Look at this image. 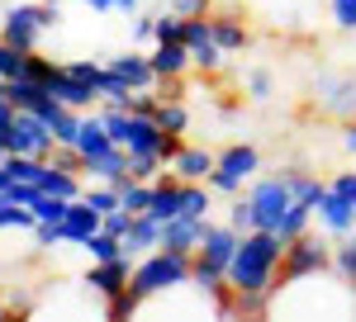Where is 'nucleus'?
Segmentation results:
<instances>
[{
  "label": "nucleus",
  "mask_w": 356,
  "mask_h": 322,
  "mask_svg": "<svg viewBox=\"0 0 356 322\" xmlns=\"http://www.w3.org/2000/svg\"><path fill=\"white\" fill-rule=\"evenodd\" d=\"M280 256H285V237L252 228L238 237V251L228 261V294H233V313H266V298L280 275Z\"/></svg>",
  "instance_id": "1"
},
{
  "label": "nucleus",
  "mask_w": 356,
  "mask_h": 322,
  "mask_svg": "<svg viewBox=\"0 0 356 322\" xmlns=\"http://www.w3.org/2000/svg\"><path fill=\"white\" fill-rule=\"evenodd\" d=\"M181 280H191V256L157 246V251H147V256H138V261H134V275H129V298H134V308H138L143 298L162 294V289L181 285ZM134 318H138V313H134Z\"/></svg>",
  "instance_id": "2"
},
{
  "label": "nucleus",
  "mask_w": 356,
  "mask_h": 322,
  "mask_svg": "<svg viewBox=\"0 0 356 322\" xmlns=\"http://www.w3.org/2000/svg\"><path fill=\"white\" fill-rule=\"evenodd\" d=\"M57 24H62L57 0H48V5H5V15H0V38L15 43V48H24V53H38L43 33L57 28Z\"/></svg>",
  "instance_id": "3"
},
{
  "label": "nucleus",
  "mask_w": 356,
  "mask_h": 322,
  "mask_svg": "<svg viewBox=\"0 0 356 322\" xmlns=\"http://www.w3.org/2000/svg\"><path fill=\"white\" fill-rule=\"evenodd\" d=\"M247 199L257 209V228L266 232H280V223L295 204V180H290V166L285 171H271V176H252L247 180Z\"/></svg>",
  "instance_id": "4"
},
{
  "label": "nucleus",
  "mask_w": 356,
  "mask_h": 322,
  "mask_svg": "<svg viewBox=\"0 0 356 322\" xmlns=\"http://www.w3.org/2000/svg\"><path fill=\"white\" fill-rule=\"evenodd\" d=\"M252 176H261V152L252 142H228L223 152H214V171H209L204 185L214 189L219 199H233V194L247 189Z\"/></svg>",
  "instance_id": "5"
},
{
  "label": "nucleus",
  "mask_w": 356,
  "mask_h": 322,
  "mask_svg": "<svg viewBox=\"0 0 356 322\" xmlns=\"http://www.w3.org/2000/svg\"><path fill=\"white\" fill-rule=\"evenodd\" d=\"M332 261V237L323 228H304L300 237L285 242V256H280V275L275 280H300V275H318Z\"/></svg>",
  "instance_id": "6"
},
{
  "label": "nucleus",
  "mask_w": 356,
  "mask_h": 322,
  "mask_svg": "<svg viewBox=\"0 0 356 322\" xmlns=\"http://www.w3.org/2000/svg\"><path fill=\"white\" fill-rule=\"evenodd\" d=\"M309 100L318 114H328V119H356V71H318V76L309 80Z\"/></svg>",
  "instance_id": "7"
},
{
  "label": "nucleus",
  "mask_w": 356,
  "mask_h": 322,
  "mask_svg": "<svg viewBox=\"0 0 356 322\" xmlns=\"http://www.w3.org/2000/svg\"><path fill=\"white\" fill-rule=\"evenodd\" d=\"M57 137L53 128L33 114V109H15L10 128H5V152H24V157H53Z\"/></svg>",
  "instance_id": "8"
},
{
  "label": "nucleus",
  "mask_w": 356,
  "mask_h": 322,
  "mask_svg": "<svg viewBox=\"0 0 356 322\" xmlns=\"http://www.w3.org/2000/svg\"><path fill=\"white\" fill-rule=\"evenodd\" d=\"M238 228H228V223H204V237H200V246H195L191 266L200 270H219V275H228V261H233V251H238Z\"/></svg>",
  "instance_id": "9"
},
{
  "label": "nucleus",
  "mask_w": 356,
  "mask_h": 322,
  "mask_svg": "<svg viewBox=\"0 0 356 322\" xmlns=\"http://www.w3.org/2000/svg\"><path fill=\"white\" fill-rule=\"evenodd\" d=\"M129 275H134V256H114V261H90L81 280L90 285L95 298H105V313H110L114 298L129 294Z\"/></svg>",
  "instance_id": "10"
},
{
  "label": "nucleus",
  "mask_w": 356,
  "mask_h": 322,
  "mask_svg": "<svg viewBox=\"0 0 356 322\" xmlns=\"http://www.w3.org/2000/svg\"><path fill=\"white\" fill-rule=\"evenodd\" d=\"M43 85H48V95H53L57 105H67V109H95V105H100V90H95L90 80L72 76L62 62L53 67V76L43 80Z\"/></svg>",
  "instance_id": "11"
},
{
  "label": "nucleus",
  "mask_w": 356,
  "mask_h": 322,
  "mask_svg": "<svg viewBox=\"0 0 356 322\" xmlns=\"http://www.w3.org/2000/svg\"><path fill=\"white\" fill-rule=\"evenodd\" d=\"M147 57H152V71H157V80H186V76L195 71L191 48H186L181 38H162V43H152V48H147Z\"/></svg>",
  "instance_id": "12"
},
{
  "label": "nucleus",
  "mask_w": 356,
  "mask_h": 322,
  "mask_svg": "<svg viewBox=\"0 0 356 322\" xmlns=\"http://www.w3.org/2000/svg\"><path fill=\"white\" fill-rule=\"evenodd\" d=\"M114 76L129 80V90H157V71H152V57L138 53V48H124V53H110L105 57Z\"/></svg>",
  "instance_id": "13"
},
{
  "label": "nucleus",
  "mask_w": 356,
  "mask_h": 322,
  "mask_svg": "<svg viewBox=\"0 0 356 322\" xmlns=\"http://www.w3.org/2000/svg\"><path fill=\"white\" fill-rule=\"evenodd\" d=\"M314 228H323L332 242L347 237V232H356V209L342 199V194L323 189V199H318V209H314Z\"/></svg>",
  "instance_id": "14"
},
{
  "label": "nucleus",
  "mask_w": 356,
  "mask_h": 322,
  "mask_svg": "<svg viewBox=\"0 0 356 322\" xmlns=\"http://www.w3.org/2000/svg\"><path fill=\"white\" fill-rule=\"evenodd\" d=\"M204 223H209V218L176 214L171 223H162V246L166 251H181V256H195V246H200V237H204Z\"/></svg>",
  "instance_id": "15"
},
{
  "label": "nucleus",
  "mask_w": 356,
  "mask_h": 322,
  "mask_svg": "<svg viewBox=\"0 0 356 322\" xmlns=\"http://www.w3.org/2000/svg\"><path fill=\"white\" fill-rule=\"evenodd\" d=\"M38 189H43V194H57V199H81L86 176L48 157V161H43V176H38Z\"/></svg>",
  "instance_id": "16"
},
{
  "label": "nucleus",
  "mask_w": 356,
  "mask_h": 322,
  "mask_svg": "<svg viewBox=\"0 0 356 322\" xmlns=\"http://www.w3.org/2000/svg\"><path fill=\"white\" fill-rule=\"evenodd\" d=\"M81 176H86V180H110V185H124V180H129V152H124V147H105V152L86 157Z\"/></svg>",
  "instance_id": "17"
},
{
  "label": "nucleus",
  "mask_w": 356,
  "mask_h": 322,
  "mask_svg": "<svg viewBox=\"0 0 356 322\" xmlns=\"http://www.w3.org/2000/svg\"><path fill=\"white\" fill-rule=\"evenodd\" d=\"M100 218L105 214L90 209L86 199H72V204H67V218H62V242H67V246H81L90 232H100Z\"/></svg>",
  "instance_id": "18"
},
{
  "label": "nucleus",
  "mask_w": 356,
  "mask_h": 322,
  "mask_svg": "<svg viewBox=\"0 0 356 322\" xmlns=\"http://www.w3.org/2000/svg\"><path fill=\"white\" fill-rule=\"evenodd\" d=\"M181 180H209V171H214V152L209 147H200V142H181L176 147V157L166 161Z\"/></svg>",
  "instance_id": "19"
},
{
  "label": "nucleus",
  "mask_w": 356,
  "mask_h": 322,
  "mask_svg": "<svg viewBox=\"0 0 356 322\" xmlns=\"http://www.w3.org/2000/svg\"><path fill=\"white\" fill-rule=\"evenodd\" d=\"M209 24H214V43H219L228 57L252 48V33H247V24L238 19V15H228V10H209Z\"/></svg>",
  "instance_id": "20"
},
{
  "label": "nucleus",
  "mask_w": 356,
  "mask_h": 322,
  "mask_svg": "<svg viewBox=\"0 0 356 322\" xmlns=\"http://www.w3.org/2000/svg\"><path fill=\"white\" fill-rule=\"evenodd\" d=\"M162 246V223L152 214H134V223H129V232H124V256H147V251H157Z\"/></svg>",
  "instance_id": "21"
},
{
  "label": "nucleus",
  "mask_w": 356,
  "mask_h": 322,
  "mask_svg": "<svg viewBox=\"0 0 356 322\" xmlns=\"http://www.w3.org/2000/svg\"><path fill=\"white\" fill-rule=\"evenodd\" d=\"M105 147H119L105 128V119H100V109H81V128H76V152L81 157H95V152H105Z\"/></svg>",
  "instance_id": "22"
},
{
  "label": "nucleus",
  "mask_w": 356,
  "mask_h": 322,
  "mask_svg": "<svg viewBox=\"0 0 356 322\" xmlns=\"http://www.w3.org/2000/svg\"><path fill=\"white\" fill-rule=\"evenodd\" d=\"M33 209L19 204V199H10V189H0V232H33Z\"/></svg>",
  "instance_id": "23"
},
{
  "label": "nucleus",
  "mask_w": 356,
  "mask_h": 322,
  "mask_svg": "<svg viewBox=\"0 0 356 322\" xmlns=\"http://www.w3.org/2000/svg\"><path fill=\"white\" fill-rule=\"evenodd\" d=\"M328 270L342 280V285H352L356 289V232H347V237H337L332 242V261Z\"/></svg>",
  "instance_id": "24"
},
{
  "label": "nucleus",
  "mask_w": 356,
  "mask_h": 322,
  "mask_svg": "<svg viewBox=\"0 0 356 322\" xmlns=\"http://www.w3.org/2000/svg\"><path fill=\"white\" fill-rule=\"evenodd\" d=\"M81 199L90 204V209H100V214H110V209H124V199H119V185H110V180H86Z\"/></svg>",
  "instance_id": "25"
},
{
  "label": "nucleus",
  "mask_w": 356,
  "mask_h": 322,
  "mask_svg": "<svg viewBox=\"0 0 356 322\" xmlns=\"http://www.w3.org/2000/svg\"><path fill=\"white\" fill-rule=\"evenodd\" d=\"M81 251L90 256V261H114V256H124V242L100 228V232H90V237L81 242Z\"/></svg>",
  "instance_id": "26"
},
{
  "label": "nucleus",
  "mask_w": 356,
  "mask_h": 322,
  "mask_svg": "<svg viewBox=\"0 0 356 322\" xmlns=\"http://www.w3.org/2000/svg\"><path fill=\"white\" fill-rule=\"evenodd\" d=\"M67 204L72 199H57V194H43V189H33V199H29V209L38 223H62L67 218Z\"/></svg>",
  "instance_id": "27"
},
{
  "label": "nucleus",
  "mask_w": 356,
  "mask_h": 322,
  "mask_svg": "<svg viewBox=\"0 0 356 322\" xmlns=\"http://www.w3.org/2000/svg\"><path fill=\"white\" fill-rule=\"evenodd\" d=\"M119 199H124L129 214H147V204H152V180H134V176H129V180L119 185Z\"/></svg>",
  "instance_id": "28"
},
{
  "label": "nucleus",
  "mask_w": 356,
  "mask_h": 322,
  "mask_svg": "<svg viewBox=\"0 0 356 322\" xmlns=\"http://www.w3.org/2000/svg\"><path fill=\"white\" fill-rule=\"evenodd\" d=\"M157 124H162L166 133L186 137V128H191V109L181 105V100H162V105H157Z\"/></svg>",
  "instance_id": "29"
},
{
  "label": "nucleus",
  "mask_w": 356,
  "mask_h": 322,
  "mask_svg": "<svg viewBox=\"0 0 356 322\" xmlns=\"http://www.w3.org/2000/svg\"><path fill=\"white\" fill-rule=\"evenodd\" d=\"M29 57H33V53H24V48H15V43L0 38V76H5V80L29 76Z\"/></svg>",
  "instance_id": "30"
},
{
  "label": "nucleus",
  "mask_w": 356,
  "mask_h": 322,
  "mask_svg": "<svg viewBox=\"0 0 356 322\" xmlns=\"http://www.w3.org/2000/svg\"><path fill=\"white\" fill-rule=\"evenodd\" d=\"M223 223H228V228H238V232H252V228H257V209H252L247 189L228 199V218H223Z\"/></svg>",
  "instance_id": "31"
},
{
  "label": "nucleus",
  "mask_w": 356,
  "mask_h": 322,
  "mask_svg": "<svg viewBox=\"0 0 356 322\" xmlns=\"http://www.w3.org/2000/svg\"><path fill=\"white\" fill-rule=\"evenodd\" d=\"M166 171V157H157V152H129V176L134 180H157Z\"/></svg>",
  "instance_id": "32"
},
{
  "label": "nucleus",
  "mask_w": 356,
  "mask_h": 322,
  "mask_svg": "<svg viewBox=\"0 0 356 322\" xmlns=\"http://www.w3.org/2000/svg\"><path fill=\"white\" fill-rule=\"evenodd\" d=\"M181 28H186V19H181L176 10H157V15H152V43H162V38H181Z\"/></svg>",
  "instance_id": "33"
},
{
  "label": "nucleus",
  "mask_w": 356,
  "mask_h": 322,
  "mask_svg": "<svg viewBox=\"0 0 356 322\" xmlns=\"http://www.w3.org/2000/svg\"><path fill=\"white\" fill-rule=\"evenodd\" d=\"M243 85H247V95H252L257 105H266V100H271V71H266V67H247Z\"/></svg>",
  "instance_id": "34"
},
{
  "label": "nucleus",
  "mask_w": 356,
  "mask_h": 322,
  "mask_svg": "<svg viewBox=\"0 0 356 322\" xmlns=\"http://www.w3.org/2000/svg\"><path fill=\"white\" fill-rule=\"evenodd\" d=\"M328 15L342 33H356V0H328Z\"/></svg>",
  "instance_id": "35"
},
{
  "label": "nucleus",
  "mask_w": 356,
  "mask_h": 322,
  "mask_svg": "<svg viewBox=\"0 0 356 322\" xmlns=\"http://www.w3.org/2000/svg\"><path fill=\"white\" fill-rule=\"evenodd\" d=\"M328 189H332V194H342V199L356 209V166H342V171L328 180Z\"/></svg>",
  "instance_id": "36"
},
{
  "label": "nucleus",
  "mask_w": 356,
  "mask_h": 322,
  "mask_svg": "<svg viewBox=\"0 0 356 322\" xmlns=\"http://www.w3.org/2000/svg\"><path fill=\"white\" fill-rule=\"evenodd\" d=\"M166 10H176L181 19H191V15H209L214 0H166Z\"/></svg>",
  "instance_id": "37"
},
{
  "label": "nucleus",
  "mask_w": 356,
  "mask_h": 322,
  "mask_svg": "<svg viewBox=\"0 0 356 322\" xmlns=\"http://www.w3.org/2000/svg\"><path fill=\"white\" fill-rule=\"evenodd\" d=\"M337 147H342L347 157H356V119H342V128H337Z\"/></svg>",
  "instance_id": "38"
},
{
  "label": "nucleus",
  "mask_w": 356,
  "mask_h": 322,
  "mask_svg": "<svg viewBox=\"0 0 356 322\" xmlns=\"http://www.w3.org/2000/svg\"><path fill=\"white\" fill-rule=\"evenodd\" d=\"M134 43H152V15H134Z\"/></svg>",
  "instance_id": "39"
},
{
  "label": "nucleus",
  "mask_w": 356,
  "mask_h": 322,
  "mask_svg": "<svg viewBox=\"0 0 356 322\" xmlns=\"http://www.w3.org/2000/svg\"><path fill=\"white\" fill-rule=\"evenodd\" d=\"M86 10H95V15H114V0H81Z\"/></svg>",
  "instance_id": "40"
},
{
  "label": "nucleus",
  "mask_w": 356,
  "mask_h": 322,
  "mask_svg": "<svg viewBox=\"0 0 356 322\" xmlns=\"http://www.w3.org/2000/svg\"><path fill=\"white\" fill-rule=\"evenodd\" d=\"M114 15H129V19H134V15H138V0H114Z\"/></svg>",
  "instance_id": "41"
},
{
  "label": "nucleus",
  "mask_w": 356,
  "mask_h": 322,
  "mask_svg": "<svg viewBox=\"0 0 356 322\" xmlns=\"http://www.w3.org/2000/svg\"><path fill=\"white\" fill-rule=\"evenodd\" d=\"M0 157H5V133H0Z\"/></svg>",
  "instance_id": "42"
},
{
  "label": "nucleus",
  "mask_w": 356,
  "mask_h": 322,
  "mask_svg": "<svg viewBox=\"0 0 356 322\" xmlns=\"http://www.w3.org/2000/svg\"><path fill=\"white\" fill-rule=\"evenodd\" d=\"M0 95H5V76H0Z\"/></svg>",
  "instance_id": "43"
}]
</instances>
